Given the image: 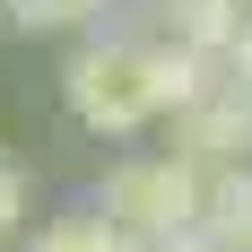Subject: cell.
I'll list each match as a JSON object with an SVG mask.
<instances>
[{
    "label": "cell",
    "instance_id": "cell-10",
    "mask_svg": "<svg viewBox=\"0 0 252 252\" xmlns=\"http://www.w3.org/2000/svg\"><path fill=\"white\" fill-rule=\"evenodd\" d=\"M218 70H226V78H244V87H252V9L235 18V44H226V61H218Z\"/></svg>",
    "mask_w": 252,
    "mask_h": 252
},
{
    "label": "cell",
    "instance_id": "cell-1",
    "mask_svg": "<svg viewBox=\"0 0 252 252\" xmlns=\"http://www.w3.org/2000/svg\"><path fill=\"white\" fill-rule=\"evenodd\" d=\"M87 209L113 226L122 252H157L174 226H191V209H200V165H183V157H122Z\"/></svg>",
    "mask_w": 252,
    "mask_h": 252
},
{
    "label": "cell",
    "instance_id": "cell-2",
    "mask_svg": "<svg viewBox=\"0 0 252 252\" xmlns=\"http://www.w3.org/2000/svg\"><path fill=\"white\" fill-rule=\"evenodd\" d=\"M61 96H70L78 130H96V139H139V130L157 122V104H148V52L130 44V35L78 44L70 70H61Z\"/></svg>",
    "mask_w": 252,
    "mask_h": 252
},
{
    "label": "cell",
    "instance_id": "cell-5",
    "mask_svg": "<svg viewBox=\"0 0 252 252\" xmlns=\"http://www.w3.org/2000/svg\"><path fill=\"white\" fill-rule=\"evenodd\" d=\"M139 52H148V104H157V122H174L183 104H200L209 78H218V61H200V52H174V44H139Z\"/></svg>",
    "mask_w": 252,
    "mask_h": 252
},
{
    "label": "cell",
    "instance_id": "cell-6",
    "mask_svg": "<svg viewBox=\"0 0 252 252\" xmlns=\"http://www.w3.org/2000/svg\"><path fill=\"white\" fill-rule=\"evenodd\" d=\"M104 0H0V18L26 26V35H61V26H87Z\"/></svg>",
    "mask_w": 252,
    "mask_h": 252
},
{
    "label": "cell",
    "instance_id": "cell-12",
    "mask_svg": "<svg viewBox=\"0 0 252 252\" xmlns=\"http://www.w3.org/2000/svg\"><path fill=\"white\" fill-rule=\"evenodd\" d=\"M235 9H252V0H235Z\"/></svg>",
    "mask_w": 252,
    "mask_h": 252
},
{
    "label": "cell",
    "instance_id": "cell-7",
    "mask_svg": "<svg viewBox=\"0 0 252 252\" xmlns=\"http://www.w3.org/2000/svg\"><path fill=\"white\" fill-rule=\"evenodd\" d=\"M44 235H52L61 252H122V244H113V226H104V218H96L87 200H78V209H61V218H52Z\"/></svg>",
    "mask_w": 252,
    "mask_h": 252
},
{
    "label": "cell",
    "instance_id": "cell-11",
    "mask_svg": "<svg viewBox=\"0 0 252 252\" xmlns=\"http://www.w3.org/2000/svg\"><path fill=\"white\" fill-rule=\"evenodd\" d=\"M26 252H61V244H52V235H35V244H26Z\"/></svg>",
    "mask_w": 252,
    "mask_h": 252
},
{
    "label": "cell",
    "instance_id": "cell-9",
    "mask_svg": "<svg viewBox=\"0 0 252 252\" xmlns=\"http://www.w3.org/2000/svg\"><path fill=\"white\" fill-rule=\"evenodd\" d=\"M157 252H252V244H226L218 226H174V235H165Z\"/></svg>",
    "mask_w": 252,
    "mask_h": 252
},
{
    "label": "cell",
    "instance_id": "cell-3",
    "mask_svg": "<svg viewBox=\"0 0 252 252\" xmlns=\"http://www.w3.org/2000/svg\"><path fill=\"white\" fill-rule=\"evenodd\" d=\"M165 157H183V165H252V87L218 70L209 96L174 113V148Z\"/></svg>",
    "mask_w": 252,
    "mask_h": 252
},
{
    "label": "cell",
    "instance_id": "cell-8",
    "mask_svg": "<svg viewBox=\"0 0 252 252\" xmlns=\"http://www.w3.org/2000/svg\"><path fill=\"white\" fill-rule=\"evenodd\" d=\"M26 209H35V183H26L18 165H9V157H0V244H9V235L26 226Z\"/></svg>",
    "mask_w": 252,
    "mask_h": 252
},
{
    "label": "cell",
    "instance_id": "cell-4",
    "mask_svg": "<svg viewBox=\"0 0 252 252\" xmlns=\"http://www.w3.org/2000/svg\"><path fill=\"white\" fill-rule=\"evenodd\" d=\"M157 18H165V35L157 44H174V52H200V61H226L235 44V0H157Z\"/></svg>",
    "mask_w": 252,
    "mask_h": 252
}]
</instances>
